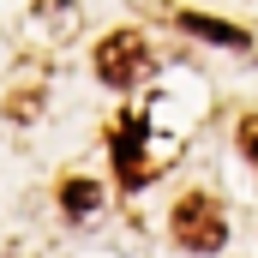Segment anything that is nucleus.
<instances>
[{
  "mask_svg": "<svg viewBox=\"0 0 258 258\" xmlns=\"http://www.w3.org/2000/svg\"><path fill=\"white\" fill-rule=\"evenodd\" d=\"M156 66L150 54V42L138 36V30H114V36H102L96 42V78L102 84H114V90H132V84H144V72Z\"/></svg>",
  "mask_w": 258,
  "mask_h": 258,
  "instance_id": "obj_1",
  "label": "nucleus"
},
{
  "mask_svg": "<svg viewBox=\"0 0 258 258\" xmlns=\"http://www.w3.org/2000/svg\"><path fill=\"white\" fill-rule=\"evenodd\" d=\"M174 240L186 246V252H216L222 240H228V222H222V204L210 192H186L180 204H174Z\"/></svg>",
  "mask_w": 258,
  "mask_h": 258,
  "instance_id": "obj_2",
  "label": "nucleus"
},
{
  "mask_svg": "<svg viewBox=\"0 0 258 258\" xmlns=\"http://www.w3.org/2000/svg\"><path fill=\"white\" fill-rule=\"evenodd\" d=\"M114 162H120V180H126V186H144V180H150L144 120H138V114H120V120H114Z\"/></svg>",
  "mask_w": 258,
  "mask_h": 258,
  "instance_id": "obj_3",
  "label": "nucleus"
},
{
  "mask_svg": "<svg viewBox=\"0 0 258 258\" xmlns=\"http://www.w3.org/2000/svg\"><path fill=\"white\" fill-rule=\"evenodd\" d=\"M60 210L66 216H96V210H102V186L84 180V174H66L60 180Z\"/></svg>",
  "mask_w": 258,
  "mask_h": 258,
  "instance_id": "obj_4",
  "label": "nucleus"
},
{
  "mask_svg": "<svg viewBox=\"0 0 258 258\" xmlns=\"http://www.w3.org/2000/svg\"><path fill=\"white\" fill-rule=\"evenodd\" d=\"M180 24H186V30H198V36H210V42H228V48H240V42H246V30L216 24V18H204V12H180Z\"/></svg>",
  "mask_w": 258,
  "mask_h": 258,
  "instance_id": "obj_5",
  "label": "nucleus"
},
{
  "mask_svg": "<svg viewBox=\"0 0 258 258\" xmlns=\"http://www.w3.org/2000/svg\"><path fill=\"white\" fill-rule=\"evenodd\" d=\"M36 114H42V90H36V84L6 96V120H36Z\"/></svg>",
  "mask_w": 258,
  "mask_h": 258,
  "instance_id": "obj_6",
  "label": "nucleus"
},
{
  "mask_svg": "<svg viewBox=\"0 0 258 258\" xmlns=\"http://www.w3.org/2000/svg\"><path fill=\"white\" fill-rule=\"evenodd\" d=\"M240 144H246V156L258 162V114H246V120H240Z\"/></svg>",
  "mask_w": 258,
  "mask_h": 258,
  "instance_id": "obj_7",
  "label": "nucleus"
}]
</instances>
